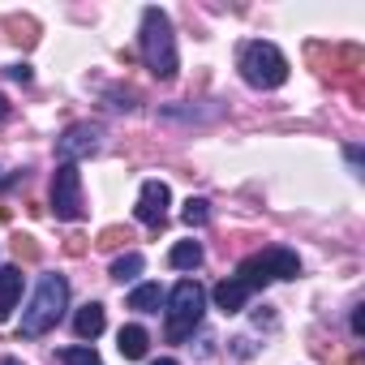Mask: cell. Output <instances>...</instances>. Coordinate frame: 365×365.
Masks as SVG:
<instances>
[{
  "label": "cell",
  "mask_w": 365,
  "mask_h": 365,
  "mask_svg": "<svg viewBox=\"0 0 365 365\" xmlns=\"http://www.w3.org/2000/svg\"><path fill=\"white\" fill-rule=\"evenodd\" d=\"M352 335H356V339L365 335V305H356V309H352Z\"/></svg>",
  "instance_id": "obj_19"
},
{
  "label": "cell",
  "mask_w": 365,
  "mask_h": 365,
  "mask_svg": "<svg viewBox=\"0 0 365 365\" xmlns=\"http://www.w3.org/2000/svg\"><path fill=\"white\" fill-rule=\"evenodd\" d=\"M250 297H254V292H250L237 275H232V279H220V284L211 288V301H215V309H224V314H241Z\"/></svg>",
  "instance_id": "obj_10"
},
{
  "label": "cell",
  "mask_w": 365,
  "mask_h": 365,
  "mask_svg": "<svg viewBox=\"0 0 365 365\" xmlns=\"http://www.w3.org/2000/svg\"><path fill=\"white\" fill-rule=\"evenodd\" d=\"M202 314H207V288H202L198 279L172 284V292L163 297V331H168V339H172V344L190 339V335L198 331Z\"/></svg>",
  "instance_id": "obj_3"
},
{
  "label": "cell",
  "mask_w": 365,
  "mask_h": 365,
  "mask_svg": "<svg viewBox=\"0 0 365 365\" xmlns=\"http://www.w3.org/2000/svg\"><path fill=\"white\" fill-rule=\"evenodd\" d=\"M5 116H9V99H5V95H0V120H5Z\"/></svg>",
  "instance_id": "obj_21"
},
{
  "label": "cell",
  "mask_w": 365,
  "mask_h": 365,
  "mask_svg": "<svg viewBox=\"0 0 365 365\" xmlns=\"http://www.w3.org/2000/svg\"><path fill=\"white\" fill-rule=\"evenodd\" d=\"M9 78H14V82H31L35 73H31V65L22 61V65H9Z\"/></svg>",
  "instance_id": "obj_18"
},
{
  "label": "cell",
  "mask_w": 365,
  "mask_h": 365,
  "mask_svg": "<svg viewBox=\"0 0 365 365\" xmlns=\"http://www.w3.org/2000/svg\"><path fill=\"white\" fill-rule=\"evenodd\" d=\"M348 163H352V172L361 168V146H348Z\"/></svg>",
  "instance_id": "obj_20"
},
{
  "label": "cell",
  "mask_w": 365,
  "mask_h": 365,
  "mask_svg": "<svg viewBox=\"0 0 365 365\" xmlns=\"http://www.w3.org/2000/svg\"><path fill=\"white\" fill-rule=\"evenodd\" d=\"M52 215L56 220H86V198H82V172L78 163H56L52 172Z\"/></svg>",
  "instance_id": "obj_6"
},
{
  "label": "cell",
  "mask_w": 365,
  "mask_h": 365,
  "mask_svg": "<svg viewBox=\"0 0 365 365\" xmlns=\"http://www.w3.org/2000/svg\"><path fill=\"white\" fill-rule=\"evenodd\" d=\"M103 327H108V314H103V305L99 301H86L78 314H73V331H78V339L86 344V339H99L103 335Z\"/></svg>",
  "instance_id": "obj_11"
},
{
  "label": "cell",
  "mask_w": 365,
  "mask_h": 365,
  "mask_svg": "<svg viewBox=\"0 0 365 365\" xmlns=\"http://www.w3.org/2000/svg\"><path fill=\"white\" fill-rule=\"evenodd\" d=\"M180 220H185L190 228H202V224L211 220V202H207V198H190L185 211H180Z\"/></svg>",
  "instance_id": "obj_17"
},
{
  "label": "cell",
  "mask_w": 365,
  "mask_h": 365,
  "mask_svg": "<svg viewBox=\"0 0 365 365\" xmlns=\"http://www.w3.org/2000/svg\"><path fill=\"white\" fill-rule=\"evenodd\" d=\"M0 365H22V361L18 356H0Z\"/></svg>",
  "instance_id": "obj_23"
},
{
  "label": "cell",
  "mask_w": 365,
  "mask_h": 365,
  "mask_svg": "<svg viewBox=\"0 0 365 365\" xmlns=\"http://www.w3.org/2000/svg\"><path fill=\"white\" fill-rule=\"evenodd\" d=\"M146 344H150V335L142 327H120V335H116V348H120L125 361H142L146 356Z\"/></svg>",
  "instance_id": "obj_12"
},
{
  "label": "cell",
  "mask_w": 365,
  "mask_h": 365,
  "mask_svg": "<svg viewBox=\"0 0 365 365\" xmlns=\"http://www.w3.org/2000/svg\"><path fill=\"white\" fill-rule=\"evenodd\" d=\"M237 69H241V78H245L254 91H279V86L288 82V56H284L271 39H250V43H241Z\"/></svg>",
  "instance_id": "obj_4"
},
{
  "label": "cell",
  "mask_w": 365,
  "mask_h": 365,
  "mask_svg": "<svg viewBox=\"0 0 365 365\" xmlns=\"http://www.w3.org/2000/svg\"><path fill=\"white\" fill-rule=\"evenodd\" d=\"M142 267H146V258H142L138 250H129V254H120V258H112V267H108V275H112L116 284H133V279L142 275Z\"/></svg>",
  "instance_id": "obj_14"
},
{
  "label": "cell",
  "mask_w": 365,
  "mask_h": 365,
  "mask_svg": "<svg viewBox=\"0 0 365 365\" xmlns=\"http://www.w3.org/2000/svg\"><path fill=\"white\" fill-rule=\"evenodd\" d=\"M301 275V258L284 245L275 250H262V254H250L241 267H237V279L250 288V292H262L271 279H297Z\"/></svg>",
  "instance_id": "obj_5"
},
{
  "label": "cell",
  "mask_w": 365,
  "mask_h": 365,
  "mask_svg": "<svg viewBox=\"0 0 365 365\" xmlns=\"http://www.w3.org/2000/svg\"><path fill=\"white\" fill-rule=\"evenodd\" d=\"M138 52H142L146 69H150L159 82H172V78H176V31H172V18H168L159 5H146V9H142Z\"/></svg>",
  "instance_id": "obj_1"
},
{
  "label": "cell",
  "mask_w": 365,
  "mask_h": 365,
  "mask_svg": "<svg viewBox=\"0 0 365 365\" xmlns=\"http://www.w3.org/2000/svg\"><path fill=\"white\" fill-rule=\"evenodd\" d=\"M163 288L159 284H138L133 292H129V309H138V314H159V305H163Z\"/></svg>",
  "instance_id": "obj_15"
},
{
  "label": "cell",
  "mask_w": 365,
  "mask_h": 365,
  "mask_svg": "<svg viewBox=\"0 0 365 365\" xmlns=\"http://www.w3.org/2000/svg\"><path fill=\"white\" fill-rule=\"evenodd\" d=\"M168 207H172V190L163 185V180H142L133 215H138L146 228H163V220H168Z\"/></svg>",
  "instance_id": "obj_8"
},
{
  "label": "cell",
  "mask_w": 365,
  "mask_h": 365,
  "mask_svg": "<svg viewBox=\"0 0 365 365\" xmlns=\"http://www.w3.org/2000/svg\"><path fill=\"white\" fill-rule=\"evenodd\" d=\"M22 301V267H0V322H9Z\"/></svg>",
  "instance_id": "obj_9"
},
{
  "label": "cell",
  "mask_w": 365,
  "mask_h": 365,
  "mask_svg": "<svg viewBox=\"0 0 365 365\" xmlns=\"http://www.w3.org/2000/svg\"><path fill=\"white\" fill-rule=\"evenodd\" d=\"M150 365H180V361H172V356H159V361H150Z\"/></svg>",
  "instance_id": "obj_22"
},
{
  "label": "cell",
  "mask_w": 365,
  "mask_h": 365,
  "mask_svg": "<svg viewBox=\"0 0 365 365\" xmlns=\"http://www.w3.org/2000/svg\"><path fill=\"white\" fill-rule=\"evenodd\" d=\"M65 309H69V279H65L61 271L39 275L35 297H31V305L22 309V327H18V335H22V339H39V335H48V331L65 318Z\"/></svg>",
  "instance_id": "obj_2"
},
{
  "label": "cell",
  "mask_w": 365,
  "mask_h": 365,
  "mask_svg": "<svg viewBox=\"0 0 365 365\" xmlns=\"http://www.w3.org/2000/svg\"><path fill=\"white\" fill-rule=\"evenodd\" d=\"M99 138H103V129L91 125V120L69 125V129L56 138V155H61V163H78V159L95 155V150H99Z\"/></svg>",
  "instance_id": "obj_7"
},
{
  "label": "cell",
  "mask_w": 365,
  "mask_h": 365,
  "mask_svg": "<svg viewBox=\"0 0 365 365\" xmlns=\"http://www.w3.org/2000/svg\"><path fill=\"white\" fill-rule=\"evenodd\" d=\"M202 258H207V254H202V245H198V241H176V245H172V254H168V262H172L176 271H198V267H202Z\"/></svg>",
  "instance_id": "obj_13"
},
{
  "label": "cell",
  "mask_w": 365,
  "mask_h": 365,
  "mask_svg": "<svg viewBox=\"0 0 365 365\" xmlns=\"http://www.w3.org/2000/svg\"><path fill=\"white\" fill-rule=\"evenodd\" d=\"M61 361H65V365H103V361H99V352H95L91 344H73V348H61Z\"/></svg>",
  "instance_id": "obj_16"
}]
</instances>
